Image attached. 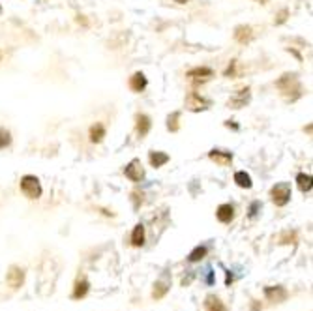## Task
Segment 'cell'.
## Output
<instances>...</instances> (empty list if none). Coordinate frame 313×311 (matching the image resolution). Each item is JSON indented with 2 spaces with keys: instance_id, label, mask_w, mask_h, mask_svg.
I'll return each instance as SVG.
<instances>
[{
  "instance_id": "cell-21",
  "label": "cell",
  "mask_w": 313,
  "mask_h": 311,
  "mask_svg": "<svg viewBox=\"0 0 313 311\" xmlns=\"http://www.w3.org/2000/svg\"><path fill=\"white\" fill-rule=\"evenodd\" d=\"M169 161V156L165 152H152L150 154V163H152V167H161V165H165Z\"/></svg>"
},
{
  "instance_id": "cell-3",
  "label": "cell",
  "mask_w": 313,
  "mask_h": 311,
  "mask_svg": "<svg viewBox=\"0 0 313 311\" xmlns=\"http://www.w3.org/2000/svg\"><path fill=\"white\" fill-rule=\"evenodd\" d=\"M270 195H272V201L276 206H285V204L291 201V186L289 184H276L274 188L270 190Z\"/></svg>"
},
{
  "instance_id": "cell-27",
  "label": "cell",
  "mask_w": 313,
  "mask_h": 311,
  "mask_svg": "<svg viewBox=\"0 0 313 311\" xmlns=\"http://www.w3.org/2000/svg\"><path fill=\"white\" fill-rule=\"evenodd\" d=\"M287 13H289L287 10L280 11V13H278V19H276V24H282V23H285V19H287Z\"/></svg>"
},
{
  "instance_id": "cell-26",
  "label": "cell",
  "mask_w": 313,
  "mask_h": 311,
  "mask_svg": "<svg viewBox=\"0 0 313 311\" xmlns=\"http://www.w3.org/2000/svg\"><path fill=\"white\" fill-rule=\"evenodd\" d=\"M225 75L227 77H235L236 75V60H233V62H231V66L229 68H227V72H225Z\"/></svg>"
},
{
  "instance_id": "cell-1",
  "label": "cell",
  "mask_w": 313,
  "mask_h": 311,
  "mask_svg": "<svg viewBox=\"0 0 313 311\" xmlns=\"http://www.w3.org/2000/svg\"><path fill=\"white\" fill-rule=\"evenodd\" d=\"M276 86L280 88V92L287 99H296V97L302 96V85H300L296 73H285V75H282L276 81Z\"/></svg>"
},
{
  "instance_id": "cell-6",
  "label": "cell",
  "mask_w": 313,
  "mask_h": 311,
  "mask_svg": "<svg viewBox=\"0 0 313 311\" xmlns=\"http://www.w3.org/2000/svg\"><path fill=\"white\" fill-rule=\"evenodd\" d=\"M209 107V101L205 97H201L197 92H189L186 96V109L188 111H193V113H199V111H205Z\"/></svg>"
},
{
  "instance_id": "cell-20",
  "label": "cell",
  "mask_w": 313,
  "mask_h": 311,
  "mask_svg": "<svg viewBox=\"0 0 313 311\" xmlns=\"http://www.w3.org/2000/svg\"><path fill=\"white\" fill-rule=\"evenodd\" d=\"M235 182H236V186L244 188V190H250L251 188V176L248 174V172L238 171L236 174H235Z\"/></svg>"
},
{
  "instance_id": "cell-12",
  "label": "cell",
  "mask_w": 313,
  "mask_h": 311,
  "mask_svg": "<svg viewBox=\"0 0 313 311\" xmlns=\"http://www.w3.org/2000/svg\"><path fill=\"white\" fill-rule=\"evenodd\" d=\"M169 287H171V279H169L167 276H163V278L159 279V281H156V285H154V290H152V296H154L156 300L163 298V296L167 294Z\"/></svg>"
},
{
  "instance_id": "cell-18",
  "label": "cell",
  "mask_w": 313,
  "mask_h": 311,
  "mask_svg": "<svg viewBox=\"0 0 313 311\" xmlns=\"http://www.w3.org/2000/svg\"><path fill=\"white\" fill-rule=\"evenodd\" d=\"M131 244L135 247H141L143 244H145V227L141 225H135V229H133V233H131Z\"/></svg>"
},
{
  "instance_id": "cell-7",
  "label": "cell",
  "mask_w": 313,
  "mask_h": 311,
  "mask_svg": "<svg viewBox=\"0 0 313 311\" xmlns=\"http://www.w3.org/2000/svg\"><path fill=\"white\" fill-rule=\"evenodd\" d=\"M250 101V88L246 86V88H240L235 96L229 99V107L231 109H242L246 107V103Z\"/></svg>"
},
{
  "instance_id": "cell-15",
  "label": "cell",
  "mask_w": 313,
  "mask_h": 311,
  "mask_svg": "<svg viewBox=\"0 0 313 311\" xmlns=\"http://www.w3.org/2000/svg\"><path fill=\"white\" fill-rule=\"evenodd\" d=\"M218 219L221 223H231L233 221V217H235V208H233V204H221L218 208Z\"/></svg>"
},
{
  "instance_id": "cell-19",
  "label": "cell",
  "mask_w": 313,
  "mask_h": 311,
  "mask_svg": "<svg viewBox=\"0 0 313 311\" xmlns=\"http://www.w3.org/2000/svg\"><path fill=\"white\" fill-rule=\"evenodd\" d=\"M104 137H105V126L98 122V124H94V126L90 128V141H92V143H102Z\"/></svg>"
},
{
  "instance_id": "cell-13",
  "label": "cell",
  "mask_w": 313,
  "mask_h": 311,
  "mask_svg": "<svg viewBox=\"0 0 313 311\" xmlns=\"http://www.w3.org/2000/svg\"><path fill=\"white\" fill-rule=\"evenodd\" d=\"M130 88L133 90V92H143L146 88V77L145 73H141V72H137V73H133V75L130 77Z\"/></svg>"
},
{
  "instance_id": "cell-10",
  "label": "cell",
  "mask_w": 313,
  "mask_h": 311,
  "mask_svg": "<svg viewBox=\"0 0 313 311\" xmlns=\"http://www.w3.org/2000/svg\"><path fill=\"white\" fill-rule=\"evenodd\" d=\"M209 158L214 161V163H218L219 167H227V165H231V161H233V154L225 150H212L209 154Z\"/></svg>"
},
{
  "instance_id": "cell-8",
  "label": "cell",
  "mask_w": 313,
  "mask_h": 311,
  "mask_svg": "<svg viewBox=\"0 0 313 311\" xmlns=\"http://www.w3.org/2000/svg\"><path fill=\"white\" fill-rule=\"evenodd\" d=\"M8 285L11 289H19L25 281V270L19 268V266H11L10 272H8Z\"/></svg>"
},
{
  "instance_id": "cell-17",
  "label": "cell",
  "mask_w": 313,
  "mask_h": 311,
  "mask_svg": "<svg viewBox=\"0 0 313 311\" xmlns=\"http://www.w3.org/2000/svg\"><path fill=\"white\" fill-rule=\"evenodd\" d=\"M296 184H298V190H300L302 193H308V191H312V188H313L312 174H304V172H300V174L296 176Z\"/></svg>"
},
{
  "instance_id": "cell-31",
  "label": "cell",
  "mask_w": 313,
  "mask_h": 311,
  "mask_svg": "<svg viewBox=\"0 0 313 311\" xmlns=\"http://www.w3.org/2000/svg\"><path fill=\"white\" fill-rule=\"evenodd\" d=\"M255 2H261V4H266V2H268V0H255Z\"/></svg>"
},
{
  "instance_id": "cell-23",
  "label": "cell",
  "mask_w": 313,
  "mask_h": 311,
  "mask_svg": "<svg viewBox=\"0 0 313 311\" xmlns=\"http://www.w3.org/2000/svg\"><path fill=\"white\" fill-rule=\"evenodd\" d=\"M178 120H180V113H173V115H169L167 118V129L169 131H178V128H180V124H178Z\"/></svg>"
},
{
  "instance_id": "cell-4",
  "label": "cell",
  "mask_w": 313,
  "mask_h": 311,
  "mask_svg": "<svg viewBox=\"0 0 313 311\" xmlns=\"http://www.w3.org/2000/svg\"><path fill=\"white\" fill-rule=\"evenodd\" d=\"M126 176L131 180V182H141L145 178V169H143V163L139 160H131L128 163V167L124 169Z\"/></svg>"
},
{
  "instance_id": "cell-2",
  "label": "cell",
  "mask_w": 313,
  "mask_h": 311,
  "mask_svg": "<svg viewBox=\"0 0 313 311\" xmlns=\"http://www.w3.org/2000/svg\"><path fill=\"white\" fill-rule=\"evenodd\" d=\"M21 191L28 199H40L42 197V184H40V180L36 176L26 174V176L21 178Z\"/></svg>"
},
{
  "instance_id": "cell-25",
  "label": "cell",
  "mask_w": 313,
  "mask_h": 311,
  "mask_svg": "<svg viewBox=\"0 0 313 311\" xmlns=\"http://www.w3.org/2000/svg\"><path fill=\"white\" fill-rule=\"evenodd\" d=\"M10 143H11L10 131H6V129H0V148H6Z\"/></svg>"
},
{
  "instance_id": "cell-30",
  "label": "cell",
  "mask_w": 313,
  "mask_h": 311,
  "mask_svg": "<svg viewBox=\"0 0 313 311\" xmlns=\"http://www.w3.org/2000/svg\"><path fill=\"white\" fill-rule=\"evenodd\" d=\"M175 2H178V4H186V2H189V0H175Z\"/></svg>"
},
{
  "instance_id": "cell-9",
  "label": "cell",
  "mask_w": 313,
  "mask_h": 311,
  "mask_svg": "<svg viewBox=\"0 0 313 311\" xmlns=\"http://www.w3.org/2000/svg\"><path fill=\"white\" fill-rule=\"evenodd\" d=\"M264 296L270 302H285L289 292L283 289V287H266L264 289Z\"/></svg>"
},
{
  "instance_id": "cell-29",
  "label": "cell",
  "mask_w": 313,
  "mask_h": 311,
  "mask_svg": "<svg viewBox=\"0 0 313 311\" xmlns=\"http://www.w3.org/2000/svg\"><path fill=\"white\" fill-rule=\"evenodd\" d=\"M207 272H209V276H207V283H212V270H207Z\"/></svg>"
},
{
  "instance_id": "cell-22",
  "label": "cell",
  "mask_w": 313,
  "mask_h": 311,
  "mask_svg": "<svg viewBox=\"0 0 313 311\" xmlns=\"http://www.w3.org/2000/svg\"><path fill=\"white\" fill-rule=\"evenodd\" d=\"M86 292H88V281L86 279H81V281H77L75 283V289H73V298H83L86 296Z\"/></svg>"
},
{
  "instance_id": "cell-11",
  "label": "cell",
  "mask_w": 313,
  "mask_h": 311,
  "mask_svg": "<svg viewBox=\"0 0 313 311\" xmlns=\"http://www.w3.org/2000/svg\"><path fill=\"white\" fill-rule=\"evenodd\" d=\"M150 126H152V124H150V118L146 117V115L139 113L135 117V129H137V135H139L141 139L150 131Z\"/></svg>"
},
{
  "instance_id": "cell-5",
  "label": "cell",
  "mask_w": 313,
  "mask_h": 311,
  "mask_svg": "<svg viewBox=\"0 0 313 311\" xmlns=\"http://www.w3.org/2000/svg\"><path fill=\"white\" fill-rule=\"evenodd\" d=\"M212 75H214V72H212L210 68H193V70H189L188 73H186V77H188L193 85L207 83Z\"/></svg>"
},
{
  "instance_id": "cell-24",
  "label": "cell",
  "mask_w": 313,
  "mask_h": 311,
  "mask_svg": "<svg viewBox=\"0 0 313 311\" xmlns=\"http://www.w3.org/2000/svg\"><path fill=\"white\" fill-rule=\"evenodd\" d=\"M205 255H207V247L199 246V247H195L191 253H189V261H191V263H197V261H201V259L205 257Z\"/></svg>"
},
{
  "instance_id": "cell-14",
  "label": "cell",
  "mask_w": 313,
  "mask_h": 311,
  "mask_svg": "<svg viewBox=\"0 0 313 311\" xmlns=\"http://www.w3.org/2000/svg\"><path fill=\"white\" fill-rule=\"evenodd\" d=\"M251 38H253V30H251V26L248 24H240V26H236V30H235V40L238 43H248L251 42Z\"/></svg>"
},
{
  "instance_id": "cell-28",
  "label": "cell",
  "mask_w": 313,
  "mask_h": 311,
  "mask_svg": "<svg viewBox=\"0 0 313 311\" xmlns=\"http://www.w3.org/2000/svg\"><path fill=\"white\" fill-rule=\"evenodd\" d=\"M259 206H261V203H253L251 204V208H250V215L253 217V215L257 214V210H259Z\"/></svg>"
},
{
  "instance_id": "cell-16",
  "label": "cell",
  "mask_w": 313,
  "mask_h": 311,
  "mask_svg": "<svg viewBox=\"0 0 313 311\" xmlns=\"http://www.w3.org/2000/svg\"><path fill=\"white\" fill-rule=\"evenodd\" d=\"M205 310L207 311H227V308H225V304L219 300L218 296L209 294L207 300H205Z\"/></svg>"
}]
</instances>
